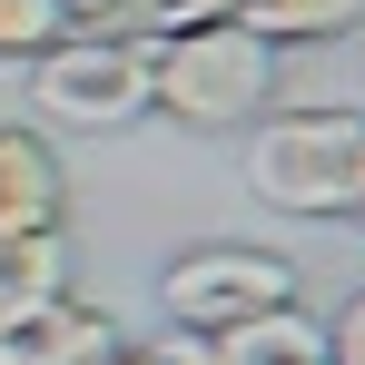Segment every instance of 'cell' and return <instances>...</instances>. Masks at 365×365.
Masks as SVG:
<instances>
[{
	"label": "cell",
	"mask_w": 365,
	"mask_h": 365,
	"mask_svg": "<svg viewBox=\"0 0 365 365\" xmlns=\"http://www.w3.org/2000/svg\"><path fill=\"white\" fill-rule=\"evenodd\" d=\"M277 89V50L237 20L197 30H148V109L178 128H247Z\"/></svg>",
	"instance_id": "1"
},
{
	"label": "cell",
	"mask_w": 365,
	"mask_h": 365,
	"mask_svg": "<svg viewBox=\"0 0 365 365\" xmlns=\"http://www.w3.org/2000/svg\"><path fill=\"white\" fill-rule=\"evenodd\" d=\"M247 187L287 217H365V109H277V119H257Z\"/></svg>",
	"instance_id": "2"
},
{
	"label": "cell",
	"mask_w": 365,
	"mask_h": 365,
	"mask_svg": "<svg viewBox=\"0 0 365 365\" xmlns=\"http://www.w3.org/2000/svg\"><path fill=\"white\" fill-rule=\"evenodd\" d=\"M30 109L60 128H128L148 119V40H99V30H69L60 50L30 60Z\"/></svg>",
	"instance_id": "3"
},
{
	"label": "cell",
	"mask_w": 365,
	"mask_h": 365,
	"mask_svg": "<svg viewBox=\"0 0 365 365\" xmlns=\"http://www.w3.org/2000/svg\"><path fill=\"white\" fill-rule=\"evenodd\" d=\"M158 306H168V326H187V336H227V326L267 316V306H297V267L277 247L207 237V247H187V257H168Z\"/></svg>",
	"instance_id": "4"
},
{
	"label": "cell",
	"mask_w": 365,
	"mask_h": 365,
	"mask_svg": "<svg viewBox=\"0 0 365 365\" xmlns=\"http://www.w3.org/2000/svg\"><path fill=\"white\" fill-rule=\"evenodd\" d=\"M109 356H119V316L89 306L79 287L0 306V365H109Z\"/></svg>",
	"instance_id": "5"
},
{
	"label": "cell",
	"mask_w": 365,
	"mask_h": 365,
	"mask_svg": "<svg viewBox=\"0 0 365 365\" xmlns=\"http://www.w3.org/2000/svg\"><path fill=\"white\" fill-rule=\"evenodd\" d=\"M40 227H69L60 148H50L40 128L0 119V237H40Z\"/></svg>",
	"instance_id": "6"
},
{
	"label": "cell",
	"mask_w": 365,
	"mask_h": 365,
	"mask_svg": "<svg viewBox=\"0 0 365 365\" xmlns=\"http://www.w3.org/2000/svg\"><path fill=\"white\" fill-rule=\"evenodd\" d=\"M207 365H326V316L306 306H267L227 336H207Z\"/></svg>",
	"instance_id": "7"
},
{
	"label": "cell",
	"mask_w": 365,
	"mask_h": 365,
	"mask_svg": "<svg viewBox=\"0 0 365 365\" xmlns=\"http://www.w3.org/2000/svg\"><path fill=\"white\" fill-rule=\"evenodd\" d=\"M237 30H257L267 50H306V40H346L365 20V0H237Z\"/></svg>",
	"instance_id": "8"
},
{
	"label": "cell",
	"mask_w": 365,
	"mask_h": 365,
	"mask_svg": "<svg viewBox=\"0 0 365 365\" xmlns=\"http://www.w3.org/2000/svg\"><path fill=\"white\" fill-rule=\"evenodd\" d=\"M69 287V227H40V237H0V306L60 297Z\"/></svg>",
	"instance_id": "9"
},
{
	"label": "cell",
	"mask_w": 365,
	"mask_h": 365,
	"mask_svg": "<svg viewBox=\"0 0 365 365\" xmlns=\"http://www.w3.org/2000/svg\"><path fill=\"white\" fill-rule=\"evenodd\" d=\"M69 40V0H0V60H40V50H60Z\"/></svg>",
	"instance_id": "10"
},
{
	"label": "cell",
	"mask_w": 365,
	"mask_h": 365,
	"mask_svg": "<svg viewBox=\"0 0 365 365\" xmlns=\"http://www.w3.org/2000/svg\"><path fill=\"white\" fill-rule=\"evenodd\" d=\"M326 365H365V287L336 306V326H326Z\"/></svg>",
	"instance_id": "11"
},
{
	"label": "cell",
	"mask_w": 365,
	"mask_h": 365,
	"mask_svg": "<svg viewBox=\"0 0 365 365\" xmlns=\"http://www.w3.org/2000/svg\"><path fill=\"white\" fill-rule=\"evenodd\" d=\"M109 365H207V336H187V326H178L168 346H119Z\"/></svg>",
	"instance_id": "12"
}]
</instances>
